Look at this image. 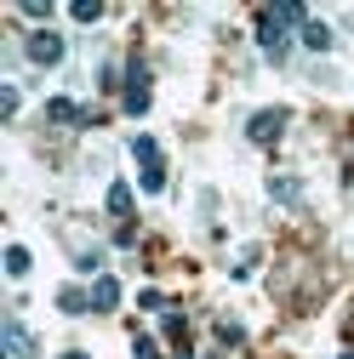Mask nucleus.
<instances>
[{"label":"nucleus","mask_w":354,"mask_h":359,"mask_svg":"<svg viewBox=\"0 0 354 359\" xmlns=\"http://www.w3.org/2000/svg\"><path fill=\"white\" fill-rule=\"evenodd\" d=\"M291 23H303V6H269V12H263L257 18V40H263V52H286V29Z\"/></svg>","instance_id":"1"},{"label":"nucleus","mask_w":354,"mask_h":359,"mask_svg":"<svg viewBox=\"0 0 354 359\" xmlns=\"http://www.w3.org/2000/svg\"><path fill=\"white\" fill-rule=\"evenodd\" d=\"M246 131H251V143H275L280 131H286V109H257Z\"/></svg>","instance_id":"2"},{"label":"nucleus","mask_w":354,"mask_h":359,"mask_svg":"<svg viewBox=\"0 0 354 359\" xmlns=\"http://www.w3.org/2000/svg\"><path fill=\"white\" fill-rule=\"evenodd\" d=\"M29 57L34 63H63V34H52V29L29 34Z\"/></svg>","instance_id":"3"},{"label":"nucleus","mask_w":354,"mask_h":359,"mask_svg":"<svg viewBox=\"0 0 354 359\" xmlns=\"http://www.w3.org/2000/svg\"><path fill=\"white\" fill-rule=\"evenodd\" d=\"M46 120H52V126H86L92 114H86L80 103H69V97H52V103H46Z\"/></svg>","instance_id":"4"},{"label":"nucleus","mask_w":354,"mask_h":359,"mask_svg":"<svg viewBox=\"0 0 354 359\" xmlns=\"http://www.w3.org/2000/svg\"><path fill=\"white\" fill-rule=\"evenodd\" d=\"M149 109V86H143V69L131 63V86H126V114H143Z\"/></svg>","instance_id":"5"},{"label":"nucleus","mask_w":354,"mask_h":359,"mask_svg":"<svg viewBox=\"0 0 354 359\" xmlns=\"http://www.w3.org/2000/svg\"><path fill=\"white\" fill-rule=\"evenodd\" d=\"M6 353H12V359H34V342H29V331H23L18 320H6Z\"/></svg>","instance_id":"6"},{"label":"nucleus","mask_w":354,"mask_h":359,"mask_svg":"<svg viewBox=\"0 0 354 359\" xmlns=\"http://www.w3.org/2000/svg\"><path fill=\"white\" fill-rule=\"evenodd\" d=\"M114 302H120V280L98 274V285H92V308H114Z\"/></svg>","instance_id":"7"},{"label":"nucleus","mask_w":354,"mask_h":359,"mask_svg":"<svg viewBox=\"0 0 354 359\" xmlns=\"http://www.w3.org/2000/svg\"><path fill=\"white\" fill-rule=\"evenodd\" d=\"M303 46H308V52H326V46H332V29H326V23H303Z\"/></svg>","instance_id":"8"},{"label":"nucleus","mask_w":354,"mask_h":359,"mask_svg":"<svg viewBox=\"0 0 354 359\" xmlns=\"http://www.w3.org/2000/svg\"><path fill=\"white\" fill-rule=\"evenodd\" d=\"M131 154L143 160V171H155V165H160V143H155V137H138V143H131Z\"/></svg>","instance_id":"9"},{"label":"nucleus","mask_w":354,"mask_h":359,"mask_svg":"<svg viewBox=\"0 0 354 359\" xmlns=\"http://www.w3.org/2000/svg\"><path fill=\"white\" fill-rule=\"evenodd\" d=\"M269 194L275 200H297L303 189H297V177H269Z\"/></svg>","instance_id":"10"},{"label":"nucleus","mask_w":354,"mask_h":359,"mask_svg":"<svg viewBox=\"0 0 354 359\" xmlns=\"http://www.w3.org/2000/svg\"><path fill=\"white\" fill-rule=\"evenodd\" d=\"M6 274H12V280H23V274H29V251H23V245H12V251H6Z\"/></svg>","instance_id":"11"},{"label":"nucleus","mask_w":354,"mask_h":359,"mask_svg":"<svg viewBox=\"0 0 354 359\" xmlns=\"http://www.w3.org/2000/svg\"><path fill=\"white\" fill-rule=\"evenodd\" d=\"M58 302H63V313H86V308H92V297H86V291H74V285H69Z\"/></svg>","instance_id":"12"},{"label":"nucleus","mask_w":354,"mask_h":359,"mask_svg":"<svg viewBox=\"0 0 354 359\" xmlns=\"http://www.w3.org/2000/svg\"><path fill=\"white\" fill-rule=\"evenodd\" d=\"M109 211H114V217H126V211H131V189H126V183H114V189H109Z\"/></svg>","instance_id":"13"},{"label":"nucleus","mask_w":354,"mask_h":359,"mask_svg":"<svg viewBox=\"0 0 354 359\" xmlns=\"http://www.w3.org/2000/svg\"><path fill=\"white\" fill-rule=\"evenodd\" d=\"M74 18H80V23H98V18H103V6H98V0H80Z\"/></svg>","instance_id":"14"},{"label":"nucleus","mask_w":354,"mask_h":359,"mask_svg":"<svg viewBox=\"0 0 354 359\" xmlns=\"http://www.w3.org/2000/svg\"><path fill=\"white\" fill-rule=\"evenodd\" d=\"M74 268H80V274H98V268H103V251H80Z\"/></svg>","instance_id":"15"},{"label":"nucleus","mask_w":354,"mask_h":359,"mask_svg":"<svg viewBox=\"0 0 354 359\" xmlns=\"http://www.w3.org/2000/svg\"><path fill=\"white\" fill-rule=\"evenodd\" d=\"M143 189H149V194H160V189H166V171H160V165H155V171H143Z\"/></svg>","instance_id":"16"},{"label":"nucleus","mask_w":354,"mask_h":359,"mask_svg":"<svg viewBox=\"0 0 354 359\" xmlns=\"http://www.w3.org/2000/svg\"><path fill=\"white\" fill-rule=\"evenodd\" d=\"M138 359H160V348H155L149 337H138Z\"/></svg>","instance_id":"17"},{"label":"nucleus","mask_w":354,"mask_h":359,"mask_svg":"<svg viewBox=\"0 0 354 359\" xmlns=\"http://www.w3.org/2000/svg\"><path fill=\"white\" fill-rule=\"evenodd\" d=\"M63 359H86V353H63Z\"/></svg>","instance_id":"18"},{"label":"nucleus","mask_w":354,"mask_h":359,"mask_svg":"<svg viewBox=\"0 0 354 359\" xmlns=\"http://www.w3.org/2000/svg\"><path fill=\"white\" fill-rule=\"evenodd\" d=\"M343 359H354V348H348V353H343Z\"/></svg>","instance_id":"19"}]
</instances>
